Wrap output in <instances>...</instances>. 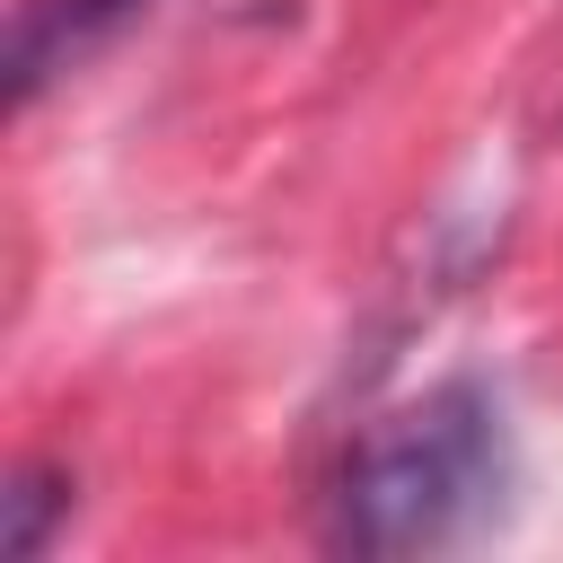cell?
<instances>
[{
    "instance_id": "3957f363",
    "label": "cell",
    "mask_w": 563,
    "mask_h": 563,
    "mask_svg": "<svg viewBox=\"0 0 563 563\" xmlns=\"http://www.w3.org/2000/svg\"><path fill=\"white\" fill-rule=\"evenodd\" d=\"M53 519H70V475L44 466V457L9 466V493H0V554H9V563H35V554L53 545Z\"/></svg>"
},
{
    "instance_id": "7a4b0ae2",
    "label": "cell",
    "mask_w": 563,
    "mask_h": 563,
    "mask_svg": "<svg viewBox=\"0 0 563 563\" xmlns=\"http://www.w3.org/2000/svg\"><path fill=\"white\" fill-rule=\"evenodd\" d=\"M141 9L150 0H18V18H9V106L26 114L62 70L106 53Z\"/></svg>"
},
{
    "instance_id": "6da1fadb",
    "label": "cell",
    "mask_w": 563,
    "mask_h": 563,
    "mask_svg": "<svg viewBox=\"0 0 563 563\" xmlns=\"http://www.w3.org/2000/svg\"><path fill=\"white\" fill-rule=\"evenodd\" d=\"M510 484H519V457H510L501 396L475 378H449L352 440L325 493V537L343 554H449L501 528Z\"/></svg>"
}]
</instances>
